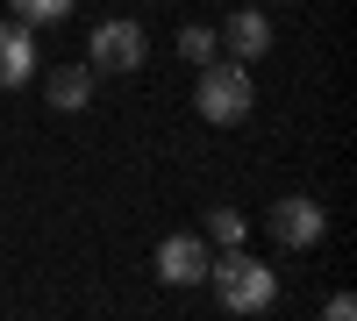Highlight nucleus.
Here are the masks:
<instances>
[{"label":"nucleus","mask_w":357,"mask_h":321,"mask_svg":"<svg viewBox=\"0 0 357 321\" xmlns=\"http://www.w3.org/2000/svg\"><path fill=\"white\" fill-rule=\"evenodd\" d=\"M15 8V22H29V29H43V22H65L79 0H8Z\"/></svg>","instance_id":"obj_10"},{"label":"nucleus","mask_w":357,"mask_h":321,"mask_svg":"<svg viewBox=\"0 0 357 321\" xmlns=\"http://www.w3.org/2000/svg\"><path fill=\"white\" fill-rule=\"evenodd\" d=\"M264 236H272L279 250H314L321 236H329V214H321V200L286 193V200H272V208H264Z\"/></svg>","instance_id":"obj_3"},{"label":"nucleus","mask_w":357,"mask_h":321,"mask_svg":"<svg viewBox=\"0 0 357 321\" xmlns=\"http://www.w3.org/2000/svg\"><path fill=\"white\" fill-rule=\"evenodd\" d=\"M86 65H93V72H143V22H129V15L93 22V36H86Z\"/></svg>","instance_id":"obj_4"},{"label":"nucleus","mask_w":357,"mask_h":321,"mask_svg":"<svg viewBox=\"0 0 357 321\" xmlns=\"http://www.w3.org/2000/svg\"><path fill=\"white\" fill-rule=\"evenodd\" d=\"M207 243H215V250L243 243V214H236V208H207Z\"/></svg>","instance_id":"obj_11"},{"label":"nucleus","mask_w":357,"mask_h":321,"mask_svg":"<svg viewBox=\"0 0 357 321\" xmlns=\"http://www.w3.org/2000/svg\"><path fill=\"white\" fill-rule=\"evenodd\" d=\"M207 265H215V243L207 236H165L158 243V279L165 285H200Z\"/></svg>","instance_id":"obj_5"},{"label":"nucleus","mask_w":357,"mask_h":321,"mask_svg":"<svg viewBox=\"0 0 357 321\" xmlns=\"http://www.w3.org/2000/svg\"><path fill=\"white\" fill-rule=\"evenodd\" d=\"M207 285H215V300H222L229 314H264V307L279 300V272L264 265V257H250L243 243L215 250V265H207Z\"/></svg>","instance_id":"obj_1"},{"label":"nucleus","mask_w":357,"mask_h":321,"mask_svg":"<svg viewBox=\"0 0 357 321\" xmlns=\"http://www.w3.org/2000/svg\"><path fill=\"white\" fill-rule=\"evenodd\" d=\"M43 100L57 107V114H86L100 100V72L93 65H57L50 79H43Z\"/></svg>","instance_id":"obj_6"},{"label":"nucleus","mask_w":357,"mask_h":321,"mask_svg":"<svg viewBox=\"0 0 357 321\" xmlns=\"http://www.w3.org/2000/svg\"><path fill=\"white\" fill-rule=\"evenodd\" d=\"M215 36H222V50L236 57V65H250V57H264V50H272V22H264L257 8H236V15L215 29Z\"/></svg>","instance_id":"obj_8"},{"label":"nucleus","mask_w":357,"mask_h":321,"mask_svg":"<svg viewBox=\"0 0 357 321\" xmlns=\"http://www.w3.org/2000/svg\"><path fill=\"white\" fill-rule=\"evenodd\" d=\"M321 314H329V321H357V300H350V293H329V307H321Z\"/></svg>","instance_id":"obj_12"},{"label":"nucleus","mask_w":357,"mask_h":321,"mask_svg":"<svg viewBox=\"0 0 357 321\" xmlns=\"http://www.w3.org/2000/svg\"><path fill=\"white\" fill-rule=\"evenodd\" d=\"M29 72H36V29L8 15V22H0V93L29 86Z\"/></svg>","instance_id":"obj_7"},{"label":"nucleus","mask_w":357,"mask_h":321,"mask_svg":"<svg viewBox=\"0 0 357 321\" xmlns=\"http://www.w3.org/2000/svg\"><path fill=\"white\" fill-rule=\"evenodd\" d=\"M178 57L200 72L207 57H222V36H215V29H200V22H186V29H178Z\"/></svg>","instance_id":"obj_9"},{"label":"nucleus","mask_w":357,"mask_h":321,"mask_svg":"<svg viewBox=\"0 0 357 321\" xmlns=\"http://www.w3.org/2000/svg\"><path fill=\"white\" fill-rule=\"evenodd\" d=\"M193 107H200V122L236 129L250 114V65H236V57H207L200 86H193Z\"/></svg>","instance_id":"obj_2"}]
</instances>
